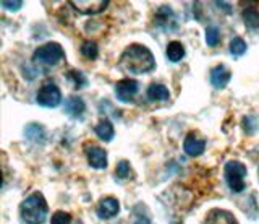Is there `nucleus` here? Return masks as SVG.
<instances>
[{
  "instance_id": "obj_4",
  "label": "nucleus",
  "mask_w": 259,
  "mask_h": 224,
  "mask_svg": "<svg viewBox=\"0 0 259 224\" xmlns=\"http://www.w3.org/2000/svg\"><path fill=\"white\" fill-rule=\"evenodd\" d=\"M63 57H65V52L59 43H47L34 51L32 60L51 67V65H55V63H59Z\"/></svg>"
},
{
  "instance_id": "obj_8",
  "label": "nucleus",
  "mask_w": 259,
  "mask_h": 224,
  "mask_svg": "<svg viewBox=\"0 0 259 224\" xmlns=\"http://www.w3.org/2000/svg\"><path fill=\"white\" fill-rule=\"evenodd\" d=\"M118 211H120V203H118V200L113 197L102 198L96 208V213L101 219H110L113 216H117Z\"/></svg>"
},
{
  "instance_id": "obj_3",
  "label": "nucleus",
  "mask_w": 259,
  "mask_h": 224,
  "mask_svg": "<svg viewBox=\"0 0 259 224\" xmlns=\"http://www.w3.org/2000/svg\"><path fill=\"white\" fill-rule=\"evenodd\" d=\"M246 166L241 164L240 161H229L225 164V180L229 183V187L235 194L245 190V177H246Z\"/></svg>"
},
{
  "instance_id": "obj_6",
  "label": "nucleus",
  "mask_w": 259,
  "mask_h": 224,
  "mask_svg": "<svg viewBox=\"0 0 259 224\" xmlns=\"http://www.w3.org/2000/svg\"><path fill=\"white\" fill-rule=\"evenodd\" d=\"M68 4L81 15H97L107 9L109 0H70Z\"/></svg>"
},
{
  "instance_id": "obj_13",
  "label": "nucleus",
  "mask_w": 259,
  "mask_h": 224,
  "mask_svg": "<svg viewBox=\"0 0 259 224\" xmlns=\"http://www.w3.org/2000/svg\"><path fill=\"white\" fill-rule=\"evenodd\" d=\"M204 224H238L237 219L233 218V214H230L225 210H212L204 221Z\"/></svg>"
},
{
  "instance_id": "obj_2",
  "label": "nucleus",
  "mask_w": 259,
  "mask_h": 224,
  "mask_svg": "<svg viewBox=\"0 0 259 224\" xmlns=\"http://www.w3.org/2000/svg\"><path fill=\"white\" fill-rule=\"evenodd\" d=\"M47 202L39 192L26 197L20 205V216L24 224H44L47 219Z\"/></svg>"
},
{
  "instance_id": "obj_11",
  "label": "nucleus",
  "mask_w": 259,
  "mask_h": 224,
  "mask_svg": "<svg viewBox=\"0 0 259 224\" xmlns=\"http://www.w3.org/2000/svg\"><path fill=\"white\" fill-rule=\"evenodd\" d=\"M230 78H232V71L225 65H217L210 70V85H212L215 90H222V88H225L229 85Z\"/></svg>"
},
{
  "instance_id": "obj_23",
  "label": "nucleus",
  "mask_w": 259,
  "mask_h": 224,
  "mask_svg": "<svg viewBox=\"0 0 259 224\" xmlns=\"http://www.w3.org/2000/svg\"><path fill=\"white\" fill-rule=\"evenodd\" d=\"M71 222V214L67 211H55L52 214L51 224H70Z\"/></svg>"
},
{
  "instance_id": "obj_14",
  "label": "nucleus",
  "mask_w": 259,
  "mask_h": 224,
  "mask_svg": "<svg viewBox=\"0 0 259 224\" xmlns=\"http://www.w3.org/2000/svg\"><path fill=\"white\" fill-rule=\"evenodd\" d=\"M96 135L99 137L102 141H110L113 138V135H115V130H113V125L112 122L109 121V119H104V121H101L99 124L96 125L94 129Z\"/></svg>"
},
{
  "instance_id": "obj_10",
  "label": "nucleus",
  "mask_w": 259,
  "mask_h": 224,
  "mask_svg": "<svg viewBox=\"0 0 259 224\" xmlns=\"http://www.w3.org/2000/svg\"><path fill=\"white\" fill-rule=\"evenodd\" d=\"M86 156H88V163L94 169H105L107 167V153L105 150L101 146L91 145L86 148Z\"/></svg>"
},
{
  "instance_id": "obj_18",
  "label": "nucleus",
  "mask_w": 259,
  "mask_h": 224,
  "mask_svg": "<svg viewBox=\"0 0 259 224\" xmlns=\"http://www.w3.org/2000/svg\"><path fill=\"white\" fill-rule=\"evenodd\" d=\"M243 20H245V25L251 29L259 28V12L256 9H246L243 12Z\"/></svg>"
},
{
  "instance_id": "obj_12",
  "label": "nucleus",
  "mask_w": 259,
  "mask_h": 224,
  "mask_svg": "<svg viewBox=\"0 0 259 224\" xmlns=\"http://www.w3.org/2000/svg\"><path fill=\"white\" fill-rule=\"evenodd\" d=\"M86 110V106H84V101L78 98V96H71L67 101H65V112L73 117V119H81Z\"/></svg>"
},
{
  "instance_id": "obj_9",
  "label": "nucleus",
  "mask_w": 259,
  "mask_h": 224,
  "mask_svg": "<svg viewBox=\"0 0 259 224\" xmlns=\"http://www.w3.org/2000/svg\"><path fill=\"white\" fill-rule=\"evenodd\" d=\"M183 150L188 156H193V158L201 156L206 150V140L199 138L194 132H190L183 141Z\"/></svg>"
},
{
  "instance_id": "obj_24",
  "label": "nucleus",
  "mask_w": 259,
  "mask_h": 224,
  "mask_svg": "<svg viewBox=\"0 0 259 224\" xmlns=\"http://www.w3.org/2000/svg\"><path fill=\"white\" fill-rule=\"evenodd\" d=\"M68 78L73 80V83H75V88H81V86L86 85V78L78 70H71L70 73H68Z\"/></svg>"
},
{
  "instance_id": "obj_26",
  "label": "nucleus",
  "mask_w": 259,
  "mask_h": 224,
  "mask_svg": "<svg viewBox=\"0 0 259 224\" xmlns=\"http://www.w3.org/2000/svg\"><path fill=\"white\" fill-rule=\"evenodd\" d=\"M135 224H149L148 221H146V219H140V221H136Z\"/></svg>"
},
{
  "instance_id": "obj_15",
  "label": "nucleus",
  "mask_w": 259,
  "mask_h": 224,
  "mask_svg": "<svg viewBox=\"0 0 259 224\" xmlns=\"http://www.w3.org/2000/svg\"><path fill=\"white\" fill-rule=\"evenodd\" d=\"M148 98L151 101H167L170 98L168 88L160 83H152L148 88Z\"/></svg>"
},
{
  "instance_id": "obj_20",
  "label": "nucleus",
  "mask_w": 259,
  "mask_h": 224,
  "mask_svg": "<svg viewBox=\"0 0 259 224\" xmlns=\"http://www.w3.org/2000/svg\"><path fill=\"white\" fill-rule=\"evenodd\" d=\"M81 54H83L86 59L94 60L97 57V54H99L97 44L94 41H86V43H83V46H81Z\"/></svg>"
},
{
  "instance_id": "obj_22",
  "label": "nucleus",
  "mask_w": 259,
  "mask_h": 224,
  "mask_svg": "<svg viewBox=\"0 0 259 224\" xmlns=\"http://www.w3.org/2000/svg\"><path fill=\"white\" fill-rule=\"evenodd\" d=\"M130 172H132V169H130V163L128 161H120L115 167V175L118 179L125 180L130 177Z\"/></svg>"
},
{
  "instance_id": "obj_7",
  "label": "nucleus",
  "mask_w": 259,
  "mask_h": 224,
  "mask_svg": "<svg viewBox=\"0 0 259 224\" xmlns=\"http://www.w3.org/2000/svg\"><path fill=\"white\" fill-rule=\"evenodd\" d=\"M138 88H140V83L136 80L132 78H123L120 82L115 83V96L120 102H132L135 94L138 93Z\"/></svg>"
},
{
  "instance_id": "obj_25",
  "label": "nucleus",
  "mask_w": 259,
  "mask_h": 224,
  "mask_svg": "<svg viewBox=\"0 0 259 224\" xmlns=\"http://www.w3.org/2000/svg\"><path fill=\"white\" fill-rule=\"evenodd\" d=\"M4 7V9L7 10H10V12H16V10H20L21 7H23V2H7V0H4L2 4H0Z\"/></svg>"
},
{
  "instance_id": "obj_21",
  "label": "nucleus",
  "mask_w": 259,
  "mask_h": 224,
  "mask_svg": "<svg viewBox=\"0 0 259 224\" xmlns=\"http://www.w3.org/2000/svg\"><path fill=\"white\" fill-rule=\"evenodd\" d=\"M219 41H221V33H219V28L209 26L206 29V43H207V46L215 47L219 44Z\"/></svg>"
},
{
  "instance_id": "obj_17",
  "label": "nucleus",
  "mask_w": 259,
  "mask_h": 224,
  "mask_svg": "<svg viewBox=\"0 0 259 224\" xmlns=\"http://www.w3.org/2000/svg\"><path fill=\"white\" fill-rule=\"evenodd\" d=\"M24 135L28 137V140L31 141H44V137H46V132H44V127L39 125V124H29L26 127V130H24Z\"/></svg>"
},
{
  "instance_id": "obj_5",
  "label": "nucleus",
  "mask_w": 259,
  "mask_h": 224,
  "mask_svg": "<svg viewBox=\"0 0 259 224\" xmlns=\"http://www.w3.org/2000/svg\"><path fill=\"white\" fill-rule=\"evenodd\" d=\"M36 102L42 107H57L62 102V93L60 88L57 86L54 82H46L42 86L39 88L36 94Z\"/></svg>"
},
{
  "instance_id": "obj_1",
  "label": "nucleus",
  "mask_w": 259,
  "mask_h": 224,
  "mask_svg": "<svg viewBox=\"0 0 259 224\" xmlns=\"http://www.w3.org/2000/svg\"><path fill=\"white\" fill-rule=\"evenodd\" d=\"M118 67L133 75L149 73L156 68V60H154L152 52L143 44H132L128 46L120 55Z\"/></svg>"
},
{
  "instance_id": "obj_16",
  "label": "nucleus",
  "mask_w": 259,
  "mask_h": 224,
  "mask_svg": "<svg viewBox=\"0 0 259 224\" xmlns=\"http://www.w3.org/2000/svg\"><path fill=\"white\" fill-rule=\"evenodd\" d=\"M167 59L170 62H180L183 57H185V47L180 41H172V43H168L167 44Z\"/></svg>"
},
{
  "instance_id": "obj_19",
  "label": "nucleus",
  "mask_w": 259,
  "mask_h": 224,
  "mask_svg": "<svg viewBox=\"0 0 259 224\" xmlns=\"http://www.w3.org/2000/svg\"><path fill=\"white\" fill-rule=\"evenodd\" d=\"M246 52V43L241 38H233L230 43V54L233 57H241Z\"/></svg>"
}]
</instances>
